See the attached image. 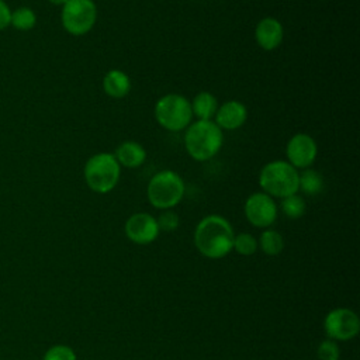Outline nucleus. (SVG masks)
<instances>
[{"label":"nucleus","instance_id":"obj_1","mask_svg":"<svg viewBox=\"0 0 360 360\" xmlns=\"http://www.w3.org/2000/svg\"><path fill=\"white\" fill-rule=\"evenodd\" d=\"M233 238L235 233L229 221L217 214L204 217L194 231V243L198 252L208 259L228 255L232 250Z\"/></svg>","mask_w":360,"mask_h":360},{"label":"nucleus","instance_id":"obj_2","mask_svg":"<svg viewBox=\"0 0 360 360\" xmlns=\"http://www.w3.org/2000/svg\"><path fill=\"white\" fill-rule=\"evenodd\" d=\"M224 145V131L212 121L195 120L184 129V148L187 155L205 162L212 159Z\"/></svg>","mask_w":360,"mask_h":360},{"label":"nucleus","instance_id":"obj_3","mask_svg":"<svg viewBox=\"0 0 360 360\" xmlns=\"http://www.w3.org/2000/svg\"><path fill=\"white\" fill-rule=\"evenodd\" d=\"M87 187L97 194H107L115 188L121 177V166L110 152H98L90 156L83 167Z\"/></svg>","mask_w":360,"mask_h":360},{"label":"nucleus","instance_id":"obj_4","mask_svg":"<svg viewBox=\"0 0 360 360\" xmlns=\"http://www.w3.org/2000/svg\"><path fill=\"white\" fill-rule=\"evenodd\" d=\"M186 184L183 177L170 169L160 170L155 173L148 186L146 197L152 207L158 210H172L184 197Z\"/></svg>","mask_w":360,"mask_h":360},{"label":"nucleus","instance_id":"obj_5","mask_svg":"<svg viewBox=\"0 0 360 360\" xmlns=\"http://www.w3.org/2000/svg\"><path fill=\"white\" fill-rule=\"evenodd\" d=\"M298 170L287 160H271L259 172V186L270 197L284 198L298 193Z\"/></svg>","mask_w":360,"mask_h":360},{"label":"nucleus","instance_id":"obj_6","mask_svg":"<svg viewBox=\"0 0 360 360\" xmlns=\"http://www.w3.org/2000/svg\"><path fill=\"white\" fill-rule=\"evenodd\" d=\"M153 114L156 122L170 132L184 131L194 118L190 100L179 93L162 96L155 104Z\"/></svg>","mask_w":360,"mask_h":360},{"label":"nucleus","instance_id":"obj_7","mask_svg":"<svg viewBox=\"0 0 360 360\" xmlns=\"http://www.w3.org/2000/svg\"><path fill=\"white\" fill-rule=\"evenodd\" d=\"M97 21V6L93 0H68L62 6L60 22L63 30L75 37L86 35Z\"/></svg>","mask_w":360,"mask_h":360},{"label":"nucleus","instance_id":"obj_8","mask_svg":"<svg viewBox=\"0 0 360 360\" xmlns=\"http://www.w3.org/2000/svg\"><path fill=\"white\" fill-rule=\"evenodd\" d=\"M243 212L253 226L267 228L277 218V205L273 197L263 191H256L246 198Z\"/></svg>","mask_w":360,"mask_h":360},{"label":"nucleus","instance_id":"obj_9","mask_svg":"<svg viewBox=\"0 0 360 360\" xmlns=\"http://www.w3.org/2000/svg\"><path fill=\"white\" fill-rule=\"evenodd\" d=\"M285 156L287 162L297 170L308 169L315 163L318 156L316 141L309 134H294L285 145Z\"/></svg>","mask_w":360,"mask_h":360},{"label":"nucleus","instance_id":"obj_10","mask_svg":"<svg viewBox=\"0 0 360 360\" xmlns=\"http://www.w3.org/2000/svg\"><path fill=\"white\" fill-rule=\"evenodd\" d=\"M323 328L329 338L335 340H349L359 333L360 321L352 309L336 308L326 315Z\"/></svg>","mask_w":360,"mask_h":360},{"label":"nucleus","instance_id":"obj_11","mask_svg":"<svg viewBox=\"0 0 360 360\" xmlns=\"http://www.w3.org/2000/svg\"><path fill=\"white\" fill-rule=\"evenodd\" d=\"M125 235L138 245H148L159 235L156 218L146 212L132 214L125 222Z\"/></svg>","mask_w":360,"mask_h":360},{"label":"nucleus","instance_id":"obj_12","mask_svg":"<svg viewBox=\"0 0 360 360\" xmlns=\"http://www.w3.org/2000/svg\"><path fill=\"white\" fill-rule=\"evenodd\" d=\"M248 120V108L239 100H228L218 105L214 115V122L222 131L239 129Z\"/></svg>","mask_w":360,"mask_h":360},{"label":"nucleus","instance_id":"obj_13","mask_svg":"<svg viewBox=\"0 0 360 360\" xmlns=\"http://www.w3.org/2000/svg\"><path fill=\"white\" fill-rule=\"evenodd\" d=\"M284 39V27L274 17H263L255 27V41L263 51L277 49Z\"/></svg>","mask_w":360,"mask_h":360},{"label":"nucleus","instance_id":"obj_14","mask_svg":"<svg viewBox=\"0 0 360 360\" xmlns=\"http://www.w3.org/2000/svg\"><path fill=\"white\" fill-rule=\"evenodd\" d=\"M121 167L136 169L146 160V149L136 141L121 142L112 153Z\"/></svg>","mask_w":360,"mask_h":360},{"label":"nucleus","instance_id":"obj_15","mask_svg":"<svg viewBox=\"0 0 360 360\" xmlns=\"http://www.w3.org/2000/svg\"><path fill=\"white\" fill-rule=\"evenodd\" d=\"M103 90L111 98H124L131 91V77L121 69H110L103 77Z\"/></svg>","mask_w":360,"mask_h":360},{"label":"nucleus","instance_id":"obj_16","mask_svg":"<svg viewBox=\"0 0 360 360\" xmlns=\"http://www.w3.org/2000/svg\"><path fill=\"white\" fill-rule=\"evenodd\" d=\"M190 104H191L193 117H195L197 120H202V121L214 120V115L219 105L215 96L210 91L197 93L193 97V100L190 101Z\"/></svg>","mask_w":360,"mask_h":360},{"label":"nucleus","instance_id":"obj_17","mask_svg":"<svg viewBox=\"0 0 360 360\" xmlns=\"http://www.w3.org/2000/svg\"><path fill=\"white\" fill-rule=\"evenodd\" d=\"M323 190V177L315 169H304L298 173V191L307 195H316Z\"/></svg>","mask_w":360,"mask_h":360},{"label":"nucleus","instance_id":"obj_18","mask_svg":"<svg viewBox=\"0 0 360 360\" xmlns=\"http://www.w3.org/2000/svg\"><path fill=\"white\" fill-rule=\"evenodd\" d=\"M10 25L18 31H31L37 25V14L28 6H21L11 11Z\"/></svg>","mask_w":360,"mask_h":360},{"label":"nucleus","instance_id":"obj_19","mask_svg":"<svg viewBox=\"0 0 360 360\" xmlns=\"http://www.w3.org/2000/svg\"><path fill=\"white\" fill-rule=\"evenodd\" d=\"M259 243H260V248L262 250L269 255V256H276L278 255L283 248H284V240H283V236L274 231V229H266L262 235H260V239H259Z\"/></svg>","mask_w":360,"mask_h":360},{"label":"nucleus","instance_id":"obj_20","mask_svg":"<svg viewBox=\"0 0 360 360\" xmlns=\"http://www.w3.org/2000/svg\"><path fill=\"white\" fill-rule=\"evenodd\" d=\"M281 211L284 212L285 217L291 219H297L304 215L305 212V201L301 195L291 194L284 198H281Z\"/></svg>","mask_w":360,"mask_h":360},{"label":"nucleus","instance_id":"obj_21","mask_svg":"<svg viewBox=\"0 0 360 360\" xmlns=\"http://www.w3.org/2000/svg\"><path fill=\"white\" fill-rule=\"evenodd\" d=\"M232 249H235L239 255L250 256V255H253V253L256 252V249H257V240H256V238H255L253 235L246 233V232H242V233L235 235Z\"/></svg>","mask_w":360,"mask_h":360},{"label":"nucleus","instance_id":"obj_22","mask_svg":"<svg viewBox=\"0 0 360 360\" xmlns=\"http://www.w3.org/2000/svg\"><path fill=\"white\" fill-rule=\"evenodd\" d=\"M156 222H158L159 231L173 232V231H176L179 228L180 218H179V215L173 210H163L159 214V217L156 218Z\"/></svg>","mask_w":360,"mask_h":360},{"label":"nucleus","instance_id":"obj_23","mask_svg":"<svg viewBox=\"0 0 360 360\" xmlns=\"http://www.w3.org/2000/svg\"><path fill=\"white\" fill-rule=\"evenodd\" d=\"M44 360H76V354L69 346L56 345L46 350Z\"/></svg>","mask_w":360,"mask_h":360},{"label":"nucleus","instance_id":"obj_24","mask_svg":"<svg viewBox=\"0 0 360 360\" xmlns=\"http://www.w3.org/2000/svg\"><path fill=\"white\" fill-rule=\"evenodd\" d=\"M319 360H339V347L333 340H323L318 346Z\"/></svg>","mask_w":360,"mask_h":360},{"label":"nucleus","instance_id":"obj_25","mask_svg":"<svg viewBox=\"0 0 360 360\" xmlns=\"http://www.w3.org/2000/svg\"><path fill=\"white\" fill-rule=\"evenodd\" d=\"M11 10L4 0H0V31L6 30L10 25Z\"/></svg>","mask_w":360,"mask_h":360},{"label":"nucleus","instance_id":"obj_26","mask_svg":"<svg viewBox=\"0 0 360 360\" xmlns=\"http://www.w3.org/2000/svg\"><path fill=\"white\" fill-rule=\"evenodd\" d=\"M48 1H49L51 4H53V6H60V7H62L68 0H48Z\"/></svg>","mask_w":360,"mask_h":360}]
</instances>
